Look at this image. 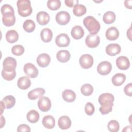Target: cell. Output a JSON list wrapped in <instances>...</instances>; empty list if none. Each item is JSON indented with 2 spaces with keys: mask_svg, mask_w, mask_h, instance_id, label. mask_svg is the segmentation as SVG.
Returning a JSON list of instances; mask_svg holds the SVG:
<instances>
[{
  "mask_svg": "<svg viewBox=\"0 0 132 132\" xmlns=\"http://www.w3.org/2000/svg\"><path fill=\"white\" fill-rule=\"evenodd\" d=\"M83 24L91 35H96L100 31V23L92 16H88L83 20Z\"/></svg>",
  "mask_w": 132,
  "mask_h": 132,
  "instance_id": "6da1fadb",
  "label": "cell"
},
{
  "mask_svg": "<svg viewBox=\"0 0 132 132\" xmlns=\"http://www.w3.org/2000/svg\"><path fill=\"white\" fill-rule=\"evenodd\" d=\"M16 5L18 11L20 15L22 17H26L30 15L32 11L30 1L29 0H19Z\"/></svg>",
  "mask_w": 132,
  "mask_h": 132,
  "instance_id": "7a4b0ae2",
  "label": "cell"
},
{
  "mask_svg": "<svg viewBox=\"0 0 132 132\" xmlns=\"http://www.w3.org/2000/svg\"><path fill=\"white\" fill-rule=\"evenodd\" d=\"M114 100V96L110 93H105L101 94L98 97V101L101 107L103 108H108L112 109L113 106V101Z\"/></svg>",
  "mask_w": 132,
  "mask_h": 132,
  "instance_id": "3957f363",
  "label": "cell"
},
{
  "mask_svg": "<svg viewBox=\"0 0 132 132\" xmlns=\"http://www.w3.org/2000/svg\"><path fill=\"white\" fill-rule=\"evenodd\" d=\"M3 17L2 21L4 25L6 26H13L15 22V17L14 15V10L10 11H3L1 12Z\"/></svg>",
  "mask_w": 132,
  "mask_h": 132,
  "instance_id": "277c9868",
  "label": "cell"
},
{
  "mask_svg": "<svg viewBox=\"0 0 132 132\" xmlns=\"http://www.w3.org/2000/svg\"><path fill=\"white\" fill-rule=\"evenodd\" d=\"M16 60L11 57H8L6 58L3 62V71H14L16 67Z\"/></svg>",
  "mask_w": 132,
  "mask_h": 132,
  "instance_id": "5b68a950",
  "label": "cell"
},
{
  "mask_svg": "<svg viewBox=\"0 0 132 132\" xmlns=\"http://www.w3.org/2000/svg\"><path fill=\"white\" fill-rule=\"evenodd\" d=\"M79 64L83 69H87L91 68L93 64V58L89 54H84L80 56L79 60Z\"/></svg>",
  "mask_w": 132,
  "mask_h": 132,
  "instance_id": "8992f818",
  "label": "cell"
},
{
  "mask_svg": "<svg viewBox=\"0 0 132 132\" xmlns=\"http://www.w3.org/2000/svg\"><path fill=\"white\" fill-rule=\"evenodd\" d=\"M70 14L65 11H61L58 12L55 17L57 23L60 25H65L70 21Z\"/></svg>",
  "mask_w": 132,
  "mask_h": 132,
  "instance_id": "52a82bcc",
  "label": "cell"
},
{
  "mask_svg": "<svg viewBox=\"0 0 132 132\" xmlns=\"http://www.w3.org/2000/svg\"><path fill=\"white\" fill-rule=\"evenodd\" d=\"M52 104L50 99L46 96H41L38 102L39 109L43 112H47L50 110Z\"/></svg>",
  "mask_w": 132,
  "mask_h": 132,
  "instance_id": "ba28073f",
  "label": "cell"
},
{
  "mask_svg": "<svg viewBox=\"0 0 132 132\" xmlns=\"http://www.w3.org/2000/svg\"><path fill=\"white\" fill-rule=\"evenodd\" d=\"M112 69L111 64L107 61L100 62L97 67V71L101 75H106L110 73Z\"/></svg>",
  "mask_w": 132,
  "mask_h": 132,
  "instance_id": "9c48e42d",
  "label": "cell"
},
{
  "mask_svg": "<svg viewBox=\"0 0 132 132\" xmlns=\"http://www.w3.org/2000/svg\"><path fill=\"white\" fill-rule=\"evenodd\" d=\"M86 45L90 48H95L97 47L100 43V38L97 35H88L86 39Z\"/></svg>",
  "mask_w": 132,
  "mask_h": 132,
  "instance_id": "30bf717a",
  "label": "cell"
},
{
  "mask_svg": "<svg viewBox=\"0 0 132 132\" xmlns=\"http://www.w3.org/2000/svg\"><path fill=\"white\" fill-rule=\"evenodd\" d=\"M26 75L32 78H36L38 75V70L36 66L31 63H26L23 68Z\"/></svg>",
  "mask_w": 132,
  "mask_h": 132,
  "instance_id": "8fae6325",
  "label": "cell"
},
{
  "mask_svg": "<svg viewBox=\"0 0 132 132\" xmlns=\"http://www.w3.org/2000/svg\"><path fill=\"white\" fill-rule=\"evenodd\" d=\"M55 42L59 47H67L70 43V39L67 34H61L56 37Z\"/></svg>",
  "mask_w": 132,
  "mask_h": 132,
  "instance_id": "7c38bea8",
  "label": "cell"
},
{
  "mask_svg": "<svg viewBox=\"0 0 132 132\" xmlns=\"http://www.w3.org/2000/svg\"><path fill=\"white\" fill-rule=\"evenodd\" d=\"M116 65L120 70H126L129 68L130 62L127 57L121 56L117 58L116 60Z\"/></svg>",
  "mask_w": 132,
  "mask_h": 132,
  "instance_id": "4fadbf2b",
  "label": "cell"
},
{
  "mask_svg": "<svg viewBox=\"0 0 132 132\" xmlns=\"http://www.w3.org/2000/svg\"><path fill=\"white\" fill-rule=\"evenodd\" d=\"M51 62V57L46 53L40 54L37 58V62L39 67L45 68Z\"/></svg>",
  "mask_w": 132,
  "mask_h": 132,
  "instance_id": "5bb4252c",
  "label": "cell"
},
{
  "mask_svg": "<svg viewBox=\"0 0 132 132\" xmlns=\"http://www.w3.org/2000/svg\"><path fill=\"white\" fill-rule=\"evenodd\" d=\"M121 51V46L117 43L109 44L106 47V53L111 56H114L119 54Z\"/></svg>",
  "mask_w": 132,
  "mask_h": 132,
  "instance_id": "9a60e30c",
  "label": "cell"
},
{
  "mask_svg": "<svg viewBox=\"0 0 132 132\" xmlns=\"http://www.w3.org/2000/svg\"><path fill=\"white\" fill-rule=\"evenodd\" d=\"M45 92V90L42 88L34 89L28 92V98L30 100H35L42 96L44 94Z\"/></svg>",
  "mask_w": 132,
  "mask_h": 132,
  "instance_id": "2e32d148",
  "label": "cell"
},
{
  "mask_svg": "<svg viewBox=\"0 0 132 132\" xmlns=\"http://www.w3.org/2000/svg\"><path fill=\"white\" fill-rule=\"evenodd\" d=\"M71 121L70 118L66 116L60 117L58 121V125L61 129H67L71 126Z\"/></svg>",
  "mask_w": 132,
  "mask_h": 132,
  "instance_id": "e0dca14e",
  "label": "cell"
},
{
  "mask_svg": "<svg viewBox=\"0 0 132 132\" xmlns=\"http://www.w3.org/2000/svg\"><path fill=\"white\" fill-rule=\"evenodd\" d=\"M105 36L106 38L110 41H113L117 39L119 36V32L118 29L114 26L110 27L106 31Z\"/></svg>",
  "mask_w": 132,
  "mask_h": 132,
  "instance_id": "ac0fdd59",
  "label": "cell"
},
{
  "mask_svg": "<svg viewBox=\"0 0 132 132\" xmlns=\"http://www.w3.org/2000/svg\"><path fill=\"white\" fill-rule=\"evenodd\" d=\"M36 19L40 25H45L49 22L50 17L47 12L45 11H40L36 15Z\"/></svg>",
  "mask_w": 132,
  "mask_h": 132,
  "instance_id": "d6986e66",
  "label": "cell"
},
{
  "mask_svg": "<svg viewBox=\"0 0 132 132\" xmlns=\"http://www.w3.org/2000/svg\"><path fill=\"white\" fill-rule=\"evenodd\" d=\"M18 87L22 90H26L31 85V81L28 77L24 76L19 78L17 82Z\"/></svg>",
  "mask_w": 132,
  "mask_h": 132,
  "instance_id": "ffe728a7",
  "label": "cell"
},
{
  "mask_svg": "<svg viewBox=\"0 0 132 132\" xmlns=\"http://www.w3.org/2000/svg\"><path fill=\"white\" fill-rule=\"evenodd\" d=\"M84 30L81 26L76 25L74 26L71 30V34L72 37L76 40H78L83 37L84 36Z\"/></svg>",
  "mask_w": 132,
  "mask_h": 132,
  "instance_id": "44dd1931",
  "label": "cell"
},
{
  "mask_svg": "<svg viewBox=\"0 0 132 132\" xmlns=\"http://www.w3.org/2000/svg\"><path fill=\"white\" fill-rule=\"evenodd\" d=\"M71 57L70 53L67 50H60L58 51L56 54V58L57 60L62 63L68 61Z\"/></svg>",
  "mask_w": 132,
  "mask_h": 132,
  "instance_id": "7402d4cb",
  "label": "cell"
},
{
  "mask_svg": "<svg viewBox=\"0 0 132 132\" xmlns=\"http://www.w3.org/2000/svg\"><path fill=\"white\" fill-rule=\"evenodd\" d=\"M40 37L42 41L47 43L50 42L53 38V32L48 28L43 29L40 32Z\"/></svg>",
  "mask_w": 132,
  "mask_h": 132,
  "instance_id": "603a6c76",
  "label": "cell"
},
{
  "mask_svg": "<svg viewBox=\"0 0 132 132\" xmlns=\"http://www.w3.org/2000/svg\"><path fill=\"white\" fill-rule=\"evenodd\" d=\"M42 123L45 128L47 129H52L55 125V120L53 116L47 115L43 117Z\"/></svg>",
  "mask_w": 132,
  "mask_h": 132,
  "instance_id": "cb8c5ba5",
  "label": "cell"
},
{
  "mask_svg": "<svg viewBox=\"0 0 132 132\" xmlns=\"http://www.w3.org/2000/svg\"><path fill=\"white\" fill-rule=\"evenodd\" d=\"M62 96L63 99L69 103L74 102L76 98V94L72 90L66 89L62 92Z\"/></svg>",
  "mask_w": 132,
  "mask_h": 132,
  "instance_id": "d4e9b609",
  "label": "cell"
},
{
  "mask_svg": "<svg viewBox=\"0 0 132 132\" xmlns=\"http://www.w3.org/2000/svg\"><path fill=\"white\" fill-rule=\"evenodd\" d=\"M126 80V76L123 73H117L112 77V82L116 86L122 85Z\"/></svg>",
  "mask_w": 132,
  "mask_h": 132,
  "instance_id": "484cf974",
  "label": "cell"
},
{
  "mask_svg": "<svg viewBox=\"0 0 132 132\" xmlns=\"http://www.w3.org/2000/svg\"><path fill=\"white\" fill-rule=\"evenodd\" d=\"M6 39L10 43H14L19 39L18 33L15 30H9L6 34Z\"/></svg>",
  "mask_w": 132,
  "mask_h": 132,
  "instance_id": "4316f807",
  "label": "cell"
},
{
  "mask_svg": "<svg viewBox=\"0 0 132 132\" xmlns=\"http://www.w3.org/2000/svg\"><path fill=\"white\" fill-rule=\"evenodd\" d=\"M26 118L28 122L31 123H35L39 121L40 115L38 112L36 110H31L27 113Z\"/></svg>",
  "mask_w": 132,
  "mask_h": 132,
  "instance_id": "83f0119b",
  "label": "cell"
},
{
  "mask_svg": "<svg viewBox=\"0 0 132 132\" xmlns=\"http://www.w3.org/2000/svg\"><path fill=\"white\" fill-rule=\"evenodd\" d=\"M116 18V14L112 11H109L104 14L103 16V20L105 23L110 24L114 22Z\"/></svg>",
  "mask_w": 132,
  "mask_h": 132,
  "instance_id": "f1b7e54d",
  "label": "cell"
},
{
  "mask_svg": "<svg viewBox=\"0 0 132 132\" xmlns=\"http://www.w3.org/2000/svg\"><path fill=\"white\" fill-rule=\"evenodd\" d=\"M73 13L77 16H81L84 15L87 12V8L85 6L81 4H77L73 7Z\"/></svg>",
  "mask_w": 132,
  "mask_h": 132,
  "instance_id": "f546056e",
  "label": "cell"
},
{
  "mask_svg": "<svg viewBox=\"0 0 132 132\" xmlns=\"http://www.w3.org/2000/svg\"><path fill=\"white\" fill-rule=\"evenodd\" d=\"M23 27L24 29L27 32H32L36 27V24L34 21L30 19H27L25 20L23 24Z\"/></svg>",
  "mask_w": 132,
  "mask_h": 132,
  "instance_id": "4dcf8cb0",
  "label": "cell"
},
{
  "mask_svg": "<svg viewBox=\"0 0 132 132\" xmlns=\"http://www.w3.org/2000/svg\"><path fill=\"white\" fill-rule=\"evenodd\" d=\"M3 103L5 105V108L7 109H10L13 107L15 104V98L12 95L6 96L3 99Z\"/></svg>",
  "mask_w": 132,
  "mask_h": 132,
  "instance_id": "1f68e13d",
  "label": "cell"
},
{
  "mask_svg": "<svg viewBox=\"0 0 132 132\" xmlns=\"http://www.w3.org/2000/svg\"><path fill=\"white\" fill-rule=\"evenodd\" d=\"M81 93L85 96H89L93 93V87L89 84L83 85L80 88Z\"/></svg>",
  "mask_w": 132,
  "mask_h": 132,
  "instance_id": "d6a6232c",
  "label": "cell"
},
{
  "mask_svg": "<svg viewBox=\"0 0 132 132\" xmlns=\"http://www.w3.org/2000/svg\"><path fill=\"white\" fill-rule=\"evenodd\" d=\"M47 7L52 10H57L61 6L60 0H48L47 2Z\"/></svg>",
  "mask_w": 132,
  "mask_h": 132,
  "instance_id": "836d02e7",
  "label": "cell"
},
{
  "mask_svg": "<svg viewBox=\"0 0 132 132\" xmlns=\"http://www.w3.org/2000/svg\"><path fill=\"white\" fill-rule=\"evenodd\" d=\"M108 130L111 132H117L119 130L120 125L119 122L116 120L110 121L107 125Z\"/></svg>",
  "mask_w": 132,
  "mask_h": 132,
  "instance_id": "e575fe53",
  "label": "cell"
},
{
  "mask_svg": "<svg viewBox=\"0 0 132 132\" xmlns=\"http://www.w3.org/2000/svg\"><path fill=\"white\" fill-rule=\"evenodd\" d=\"M16 75V72L14 71H5L2 70V76L3 78L6 80L10 81L13 80Z\"/></svg>",
  "mask_w": 132,
  "mask_h": 132,
  "instance_id": "d590c367",
  "label": "cell"
},
{
  "mask_svg": "<svg viewBox=\"0 0 132 132\" xmlns=\"http://www.w3.org/2000/svg\"><path fill=\"white\" fill-rule=\"evenodd\" d=\"M11 52L15 56H21L24 52V48L21 45H15L12 47Z\"/></svg>",
  "mask_w": 132,
  "mask_h": 132,
  "instance_id": "8d00e7d4",
  "label": "cell"
},
{
  "mask_svg": "<svg viewBox=\"0 0 132 132\" xmlns=\"http://www.w3.org/2000/svg\"><path fill=\"white\" fill-rule=\"evenodd\" d=\"M85 111L86 113L88 116H92L95 111L94 105L90 102H88L85 107Z\"/></svg>",
  "mask_w": 132,
  "mask_h": 132,
  "instance_id": "74e56055",
  "label": "cell"
},
{
  "mask_svg": "<svg viewBox=\"0 0 132 132\" xmlns=\"http://www.w3.org/2000/svg\"><path fill=\"white\" fill-rule=\"evenodd\" d=\"M31 131L30 127L26 125V124H21L18 126L17 128V131L21 132V131H28L30 132Z\"/></svg>",
  "mask_w": 132,
  "mask_h": 132,
  "instance_id": "f35d334b",
  "label": "cell"
},
{
  "mask_svg": "<svg viewBox=\"0 0 132 132\" xmlns=\"http://www.w3.org/2000/svg\"><path fill=\"white\" fill-rule=\"evenodd\" d=\"M132 90V84L131 83H129L127 84L124 88V91L125 94L129 96H131V91Z\"/></svg>",
  "mask_w": 132,
  "mask_h": 132,
  "instance_id": "ab89813d",
  "label": "cell"
},
{
  "mask_svg": "<svg viewBox=\"0 0 132 132\" xmlns=\"http://www.w3.org/2000/svg\"><path fill=\"white\" fill-rule=\"evenodd\" d=\"M79 1L77 0H65V4L69 7H73L77 5Z\"/></svg>",
  "mask_w": 132,
  "mask_h": 132,
  "instance_id": "60d3db41",
  "label": "cell"
},
{
  "mask_svg": "<svg viewBox=\"0 0 132 132\" xmlns=\"http://www.w3.org/2000/svg\"><path fill=\"white\" fill-rule=\"evenodd\" d=\"M131 3L132 1H125L124 2V5L128 9H131Z\"/></svg>",
  "mask_w": 132,
  "mask_h": 132,
  "instance_id": "b9f144b4",
  "label": "cell"
},
{
  "mask_svg": "<svg viewBox=\"0 0 132 132\" xmlns=\"http://www.w3.org/2000/svg\"><path fill=\"white\" fill-rule=\"evenodd\" d=\"M5 118L2 115H1V128L5 125Z\"/></svg>",
  "mask_w": 132,
  "mask_h": 132,
  "instance_id": "7bdbcfd3",
  "label": "cell"
},
{
  "mask_svg": "<svg viewBox=\"0 0 132 132\" xmlns=\"http://www.w3.org/2000/svg\"><path fill=\"white\" fill-rule=\"evenodd\" d=\"M131 131V126H127L122 130V131Z\"/></svg>",
  "mask_w": 132,
  "mask_h": 132,
  "instance_id": "ee69618b",
  "label": "cell"
},
{
  "mask_svg": "<svg viewBox=\"0 0 132 132\" xmlns=\"http://www.w3.org/2000/svg\"><path fill=\"white\" fill-rule=\"evenodd\" d=\"M1 115L3 113V111H4V109H5V105L4 104V103H3V102L2 101H1Z\"/></svg>",
  "mask_w": 132,
  "mask_h": 132,
  "instance_id": "f6af8a7d",
  "label": "cell"
}]
</instances>
